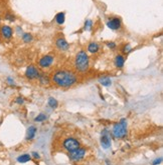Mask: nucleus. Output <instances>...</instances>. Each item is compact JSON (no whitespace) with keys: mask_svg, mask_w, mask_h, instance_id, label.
Wrapping results in <instances>:
<instances>
[{"mask_svg":"<svg viewBox=\"0 0 163 165\" xmlns=\"http://www.w3.org/2000/svg\"><path fill=\"white\" fill-rule=\"evenodd\" d=\"M32 156L35 157V159H39L40 158V156H39V154L37 152H32Z\"/></svg>","mask_w":163,"mask_h":165,"instance_id":"29","label":"nucleus"},{"mask_svg":"<svg viewBox=\"0 0 163 165\" xmlns=\"http://www.w3.org/2000/svg\"><path fill=\"white\" fill-rule=\"evenodd\" d=\"M30 159H31V156L29 154H23V155H20L17 157V161L19 163H26V162H28Z\"/></svg>","mask_w":163,"mask_h":165,"instance_id":"16","label":"nucleus"},{"mask_svg":"<svg viewBox=\"0 0 163 165\" xmlns=\"http://www.w3.org/2000/svg\"><path fill=\"white\" fill-rule=\"evenodd\" d=\"M25 76L28 79H35V78H39V72L37 70V68L35 67L33 65H30L25 70Z\"/></svg>","mask_w":163,"mask_h":165,"instance_id":"8","label":"nucleus"},{"mask_svg":"<svg viewBox=\"0 0 163 165\" xmlns=\"http://www.w3.org/2000/svg\"><path fill=\"white\" fill-rule=\"evenodd\" d=\"M15 102H16L17 104L21 105V104H23V103H24V100H23V98H22V97H17L16 99H15Z\"/></svg>","mask_w":163,"mask_h":165,"instance_id":"25","label":"nucleus"},{"mask_svg":"<svg viewBox=\"0 0 163 165\" xmlns=\"http://www.w3.org/2000/svg\"><path fill=\"white\" fill-rule=\"evenodd\" d=\"M55 44H56V46H58V48L60 49V50H67V49H69V47H70L67 41L64 39L63 37L58 38L55 41Z\"/></svg>","mask_w":163,"mask_h":165,"instance_id":"11","label":"nucleus"},{"mask_svg":"<svg viewBox=\"0 0 163 165\" xmlns=\"http://www.w3.org/2000/svg\"><path fill=\"white\" fill-rule=\"evenodd\" d=\"M88 51L91 53H97L99 51V45L96 42H91L88 46Z\"/></svg>","mask_w":163,"mask_h":165,"instance_id":"14","label":"nucleus"},{"mask_svg":"<svg viewBox=\"0 0 163 165\" xmlns=\"http://www.w3.org/2000/svg\"><path fill=\"white\" fill-rule=\"evenodd\" d=\"M63 146L67 151L71 152V151L75 150V149H78L79 147H81V144H79V142L77 139H75V138L67 137V138H66V139L63 140Z\"/></svg>","mask_w":163,"mask_h":165,"instance_id":"4","label":"nucleus"},{"mask_svg":"<svg viewBox=\"0 0 163 165\" xmlns=\"http://www.w3.org/2000/svg\"><path fill=\"white\" fill-rule=\"evenodd\" d=\"M112 133L115 138H119V139L124 138L127 135V120L123 118L120 120V122L116 123L113 127Z\"/></svg>","mask_w":163,"mask_h":165,"instance_id":"3","label":"nucleus"},{"mask_svg":"<svg viewBox=\"0 0 163 165\" xmlns=\"http://www.w3.org/2000/svg\"><path fill=\"white\" fill-rule=\"evenodd\" d=\"M39 78L40 83H43V84H48V83H50V79H48V77L47 75L41 74V75L39 76Z\"/></svg>","mask_w":163,"mask_h":165,"instance_id":"20","label":"nucleus"},{"mask_svg":"<svg viewBox=\"0 0 163 165\" xmlns=\"http://www.w3.org/2000/svg\"><path fill=\"white\" fill-rule=\"evenodd\" d=\"M5 19L6 20H8V21H11V22H13L15 20V16L13 14H10V13H7L5 15Z\"/></svg>","mask_w":163,"mask_h":165,"instance_id":"24","label":"nucleus"},{"mask_svg":"<svg viewBox=\"0 0 163 165\" xmlns=\"http://www.w3.org/2000/svg\"><path fill=\"white\" fill-rule=\"evenodd\" d=\"M32 39H33L32 35L29 33H24L23 35H22V40H23L25 43H29V42L32 41Z\"/></svg>","mask_w":163,"mask_h":165,"instance_id":"18","label":"nucleus"},{"mask_svg":"<svg viewBox=\"0 0 163 165\" xmlns=\"http://www.w3.org/2000/svg\"><path fill=\"white\" fill-rule=\"evenodd\" d=\"M131 49H132L131 45L129 44V43H127L126 45H124V47H123V49H122V51H123L124 53H129V52L131 51Z\"/></svg>","mask_w":163,"mask_h":165,"instance_id":"23","label":"nucleus"},{"mask_svg":"<svg viewBox=\"0 0 163 165\" xmlns=\"http://www.w3.org/2000/svg\"><path fill=\"white\" fill-rule=\"evenodd\" d=\"M54 82L59 87L67 88L73 86L77 82V76L73 72L67 71V70H59L56 71L52 76Z\"/></svg>","mask_w":163,"mask_h":165,"instance_id":"1","label":"nucleus"},{"mask_svg":"<svg viewBox=\"0 0 163 165\" xmlns=\"http://www.w3.org/2000/svg\"><path fill=\"white\" fill-rule=\"evenodd\" d=\"M107 45H108V47H109V48H111V49H113V48H115V47H116V44L114 43V42H108Z\"/></svg>","mask_w":163,"mask_h":165,"instance_id":"26","label":"nucleus"},{"mask_svg":"<svg viewBox=\"0 0 163 165\" xmlns=\"http://www.w3.org/2000/svg\"><path fill=\"white\" fill-rule=\"evenodd\" d=\"M75 65L77 70H79V72H86L88 70L90 66V60L86 51L81 50L78 53L77 56H75Z\"/></svg>","mask_w":163,"mask_h":165,"instance_id":"2","label":"nucleus"},{"mask_svg":"<svg viewBox=\"0 0 163 165\" xmlns=\"http://www.w3.org/2000/svg\"><path fill=\"white\" fill-rule=\"evenodd\" d=\"M6 81H7V83L9 84V85H13V84H14V81H13V79H12V78H10V77H7Z\"/></svg>","mask_w":163,"mask_h":165,"instance_id":"28","label":"nucleus"},{"mask_svg":"<svg viewBox=\"0 0 163 165\" xmlns=\"http://www.w3.org/2000/svg\"><path fill=\"white\" fill-rule=\"evenodd\" d=\"M101 144L103 148L105 149H108L109 147H111V136H110V133L107 129L103 130L102 132V135H101Z\"/></svg>","mask_w":163,"mask_h":165,"instance_id":"6","label":"nucleus"},{"mask_svg":"<svg viewBox=\"0 0 163 165\" xmlns=\"http://www.w3.org/2000/svg\"><path fill=\"white\" fill-rule=\"evenodd\" d=\"M111 79L109 77H102L100 78V83L102 84L103 86H110L111 85Z\"/></svg>","mask_w":163,"mask_h":165,"instance_id":"17","label":"nucleus"},{"mask_svg":"<svg viewBox=\"0 0 163 165\" xmlns=\"http://www.w3.org/2000/svg\"><path fill=\"white\" fill-rule=\"evenodd\" d=\"M124 63H125V58L123 55H117L115 57V64L116 66L118 68H123L124 66Z\"/></svg>","mask_w":163,"mask_h":165,"instance_id":"13","label":"nucleus"},{"mask_svg":"<svg viewBox=\"0 0 163 165\" xmlns=\"http://www.w3.org/2000/svg\"><path fill=\"white\" fill-rule=\"evenodd\" d=\"M121 19L118 17H113V18H110L109 20L107 21V26L112 30H118L121 28Z\"/></svg>","mask_w":163,"mask_h":165,"instance_id":"7","label":"nucleus"},{"mask_svg":"<svg viewBox=\"0 0 163 165\" xmlns=\"http://www.w3.org/2000/svg\"><path fill=\"white\" fill-rule=\"evenodd\" d=\"M0 34H1V36L4 38V39L8 40L13 35V30L8 25H2L1 27H0Z\"/></svg>","mask_w":163,"mask_h":165,"instance_id":"9","label":"nucleus"},{"mask_svg":"<svg viewBox=\"0 0 163 165\" xmlns=\"http://www.w3.org/2000/svg\"><path fill=\"white\" fill-rule=\"evenodd\" d=\"M162 162V158L160 157V158H158V159H156L155 161H153V163H152V165H157V164H160Z\"/></svg>","mask_w":163,"mask_h":165,"instance_id":"27","label":"nucleus"},{"mask_svg":"<svg viewBox=\"0 0 163 165\" xmlns=\"http://www.w3.org/2000/svg\"><path fill=\"white\" fill-rule=\"evenodd\" d=\"M47 103H48V105H50V107H51V108H56L58 105H59V103H58V101H56V99L52 98V97L48 98V102Z\"/></svg>","mask_w":163,"mask_h":165,"instance_id":"19","label":"nucleus"},{"mask_svg":"<svg viewBox=\"0 0 163 165\" xmlns=\"http://www.w3.org/2000/svg\"><path fill=\"white\" fill-rule=\"evenodd\" d=\"M64 19H66V15H64L63 12H59L55 15V21L59 25H62L63 24V22H64Z\"/></svg>","mask_w":163,"mask_h":165,"instance_id":"15","label":"nucleus"},{"mask_svg":"<svg viewBox=\"0 0 163 165\" xmlns=\"http://www.w3.org/2000/svg\"><path fill=\"white\" fill-rule=\"evenodd\" d=\"M36 133V127L35 126H30L27 129V133H26V140H32L35 136Z\"/></svg>","mask_w":163,"mask_h":165,"instance_id":"12","label":"nucleus"},{"mask_svg":"<svg viewBox=\"0 0 163 165\" xmlns=\"http://www.w3.org/2000/svg\"><path fill=\"white\" fill-rule=\"evenodd\" d=\"M93 26V21L92 20H86L85 22V30H91V28H92Z\"/></svg>","mask_w":163,"mask_h":165,"instance_id":"22","label":"nucleus"},{"mask_svg":"<svg viewBox=\"0 0 163 165\" xmlns=\"http://www.w3.org/2000/svg\"><path fill=\"white\" fill-rule=\"evenodd\" d=\"M54 56L51 55H45L43 57H41L40 60H39V66L41 68H47V67H50L51 65L54 63Z\"/></svg>","mask_w":163,"mask_h":165,"instance_id":"10","label":"nucleus"},{"mask_svg":"<svg viewBox=\"0 0 163 165\" xmlns=\"http://www.w3.org/2000/svg\"><path fill=\"white\" fill-rule=\"evenodd\" d=\"M45 119H47V115L45 114H39L37 115V117H35V121L36 122H41V121H44Z\"/></svg>","mask_w":163,"mask_h":165,"instance_id":"21","label":"nucleus"},{"mask_svg":"<svg viewBox=\"0 0 163 165\" xmlns=\"http://www.w3.org/2000/svg\"><path fill=\"white\" fill-rule=\"evenodd\" d=\"M86 155V149L79 147L78 149H75L74 151L69 152V158L71 161H79L82 160Z\"/></svg>","mask_w":163,"mask_h":165,"instance_id":"5","label":"nucleus"}]
</instances>
